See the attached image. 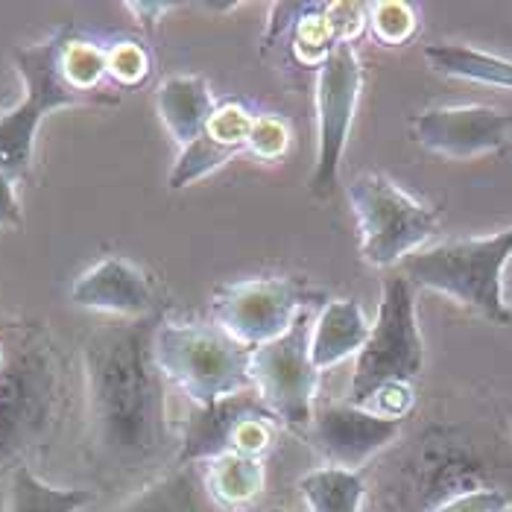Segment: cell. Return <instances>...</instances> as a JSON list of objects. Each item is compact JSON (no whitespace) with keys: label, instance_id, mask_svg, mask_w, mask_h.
<instances>
[{"label":"cell","instance_id":"cell-1","mask_svg":"<svg viewBox=\"0 0 512 512\" xmlns=\"http://www.w3.org/2000/svg\"><path fill=\"white\" fill-rule=\"evenodd\" d=\"M161 314L106 322L82 346L88 442L112 472H135L170 442L164 372L156 360Z\"/></svg>","mask_w":512,"mask_h":512},{"label":"cell","instance_id":"cell-2","mask_svg":"<svg viewBox=\"0 0 512 512\" xmlns=\"http://www.w3.org/2000/svg\"><path fill=\"white\" fill-rule=\"evenodd\" d=\"M510 258L512 229H504L489 237L445 240L419 249L401 261V276L410 278L413 287L419 284L457 299L495 325H512V314L501 296Z\"/></svg>","mask_w":512,"mask_h":512},{"label":"cell","instance_id":"cell-3","mask_svg":"<svg viewBox=\"0 0 512 512\" xmlns=\"http://www.w3.org/2000/svg\"><path fill=\"white\" fill-rule=\"evenodd\" d=\"M156 360L164 378H170L197 407L252 390V349L211 322L161 319Z\"/></svg>","mask_w":512,"mask_h":512},{"label":"cell","instance_id":"cell-4","mask_svg":"<svg viewBox=\"0 0 512 512\" xmlns=\"http://www.w3.org/2000/svg\"><path fill=\"white\" fill-rule=\"evenodd\" d=\"M68 27L56 30L50 39L39 44H24L12 50L15 68L24 79V100L0 115V170L9 173L12 179H21L30 173L33 153H36V135H39L41 120L47 118L56 109H68V106H88L100 100L79 94L77 88H71L62 71H59V50L65 41Z\"/></svg>","mask_w":512,"mask_h":512},{"label":"cell","instance_id":"cell-5","mask_svg":"<svg viewBox=\"0 0 512 512\" xmlns=\"http://www.w3.org/2000/svg\"><path fill=\"white\" fill-rule=\"evenodd\" d=\"M425 363V340L416 319V290L401 273L384 278V293L369 337L360 349L349 387V404L363 407L387 384H410Z\"/></svg>","mask_w":512,"mask_h":512},{"label":"cell","instance_id":"cell-6","mask_svg":"<svg viewBox=\"0 0 512 512\" xmlns=\"http://www.w3.org/2000/svg\"><path fill=\"white\" fill-rule=\"evenodd\" d=\"M346 194L360 223V255L369 267H395L436 235L439 211L384 173H360Z\"/></svg>","mask_w":512,"mask_h":512},{"label":"cell","instance_id":"cell-7","mask_svg":"<svg viewBox=\"0 0 512 512\" xmlns=\"http://www.w3.org/2000/svg\"><path fill=\"white\" fill-rule=\"evenodd\" d=\"M0 369V472L18 466L15 460L39 445L56 413L59 375L53 355L39 340L3 346Z\"/></svg>","mask_w":512,"mask_h":512},{"label":"cell","instance_id":"cell-8","mask_svg":"<svg viewBox=\"0 0 512 512\" xmlns=\"http://www.w3.org/2000/svg\"><path fill=\"white\" fill-rule=\"evenodd\" d=\"M314 316L302 311L296 322L264 346L252 349V387L267 401L281 425L308 434L319 395V369L311 360Z\"/></svg>","mask_w":512,"mask_h":512},{"label":"cell","instance_id":"cell-9","mask_svg":"<svg viewBox=\"0 0 512 512\" xmlns=\"http://www.w3.org/2000/svg\"><path fill=\"white\" fill-rule=\"evenodd\" d=\"M363 88V68L355 44H337L316 71V164L308 191L328 199L340 185V164Z\"/></svg>","mask_w":512,"mask_h":512},{"label":"cell","instance_id":"cell-10","mask_svg":"<svg viewBox=\"0 0 512 512\" xmlns=\"http://www.w3.org/2000/svg\"><path fill=\"white\" fill-rule=\"evenodd\" d=\"M319 293L296 278H246L217 290L211 308L223 331L249 349L281 337L302 311H311Z\"/></svg>","mask_w":512,"mask_h":512},{"label":"cell","instance_id":"cell-11","mask_svg":"<svg viewBox=\"0 0 512 512\" xmlns=\"http://www.w3.org/2000/svg\"><path fill=\"white\" fill-rule=\"evenodd\" d=\"M401 434V422L378 416L349 401H316L308 439L328 460V466L360 472L378 451Z\"/></svg>","mask_w":512,"mask_h":512},{"label":"cell","instance_id":"cell-12","mask_svg":"<svg viewBox=\"0 0 512 512\" xmlns=\"http://www.w3.org/2000/svg\"><path fill=\"white\" fill-rule=\"evenodd\" d=\"M416 144L445 158H474L507 147L512 115L492 106H439L410 120Z\"/></svg>","mask_w":512,"mask_h":512},{"label":"cell","instance_id":"cell-13","mask_svg":"<svg viewBox=\"0 0 512 512\" xmlns=\"http://www.w3.org/2000/svg\"><path fill=\"white\" fill-rule=\"evenodd\" d=\"M71 302L85 311H100L123 319H144L153 316L156 308L150 278L118 255L103 258L100 264L85 270L71 287Z\"/></svg>","mask_w":512,"mask_h":512},{"label":"cell","instance_id":"cell-14","mask_svg":"<svg viewBox=\"0 0 512 512\" xmlns=\"http://www.w3.org/2000/svg\"><path fill=\"white\" fill-rule=\"evenodd\" d=\"M255 416H273L276 419V413L267 407V401L258 395L255 387L243 390V393L226 395L214 404L197 407V413L185 422V436H182L176 463L191 466V463H208L220 454H229L237 428Z\"/></svg>","mask_w":512,"mask_h":512},{"label":"cell","instance_id":"cell-15","mask_svg":"<svg viewBox=\"0 0 512 512\" xmlns=\"http://www.w3.org/2000/svg\"><path fill=\"white\" fill-rule=\"evenodd\" d=\"M158 118L179 147H188L205 132L217 103L211 85L197 74H173L156 91Z\"/></svg>","mask_w":512,"mask_h":512},{"label":"cell","instance_id":"cell-16","mask_svg":"<svg viewBox=\"0 0 512 512\" xmlns=\"http://www.w3.org/2000/svg\"><path fill=\"white\" fill-rule=\"evenodd\" d=\"M369 322L355 299H331L322 305L311 328V360L314 366L331 369L352 355H360L366 337H369Z\"/></svg>","mask_w":512,"mask_h":512},{"label":"cell","instance_id":"cell-17","mask_svg":"<svg viewBox=\"0 0 512 512\" xmlns=\"http://www.w3.org/2000/svg\"><path fill=\"white\" fill-rule=\"evenodd\" d=\"M115 512H226L208 492L202 463L176 466L173 472L129 495Z\"/></svg>","mask_w":512,"mask_h":512},{"label":"cell","instance_id":"cell-18","mask_svg":"<svg viewBox=\"0 0 512 512\" xmlns=\"http://www.w3.org/2000/svg\"><path fill=\"white\" fill-rule=\"evenodd\" d=\"M425 59L442 77L512 88V59L507 56L486 53V50H477L469 44H428Z\"/></svg>","mask_w":512,"mask_h":512},{"label":"cell","instance_id":"cell-19","mask_svg":"<svg viewBox=\"0 0 512 512\" xmlns=\"http://www.w3.org/2000/svg\"><path fill=\"white\" fill-rule=\"evenodd\" d=\"M205 469V483L214 501L226 507H243L249 504L267 480V469L261 457H246V454H220L208 463Z\"/></svg>","mask_w":512,"mask_h":512},{"label":"cell","instance_id":"cell-20","mask_svg":"<svg viewBox=\"0 0 512 512\" xmlns=\"http://www.w3.org/2000/svg\"><path fill=\"white\" fill-rule=\"evenodd\" d=\"M299 495L311 512H360L366 498L363 474L340 466H322L299 477Z\"/></svg>","mask_w":512,"mask_h":512},{"label":"cell","instance_id":"cell-21","mask_svg":"<svg viewBox=\"0 0 512 512\" xmlns=\"http://www.w3.org/2000/svg\"><path fill=\"white\" fill-rule=\"evenodd\" d=\"M94 501L91 489H59L39 480L27 466L9 472L6 512H82Z\"/></svg>","mask_w":512,"mask_h":512},{"label":"cell","instance_id":"cell-22","mask_svg":"<svg viewBox=\"0 0 512 512\" xmlns=\"http://www.w3.org/2000/svg\"><path fill=\"white\" fill-rule=\"evenodd\" d=\"M59 71L71 88H77L79 94H88L94 100H100L103 106H118V94H106L100 91V82L109 77L106 74V47H100L97 41L82 39L71 27L65 33L62 50H59Z\"/></svg>","mask_w":512,"mask_h":512},{"label":"cell","instance_id":"cell-23","mask_svg":"<svg viewBox=\"0 0 512 512\" xmlns=\"http://www.w3.org/2000/svg\"><path fill=\"white\" fill-rule=\"evenodd\" d=\"M290 39V53L302 68H322V62L334 53L340 44L331 24H328V3H305L299 21L287 33Z\"/></svg>","mask_w":512,"mask_h":512},{"label":"cell","instance_id":"cell-24","mask_svg":"<svg viewBox=\"0 0 512 512\" xmlns=\"http://www.w3.org/2000/svg\"><path fill=\"white\" fill-rule=\"evenodd\" d=\"M240 150L232 147H223L220 141H214L208 132H202L197 141H191L188 147H182V153L176 158L173 170H170V188L173 191H182L188 185H194L199 179L211 176L214 170H220L226 161H232Z\"/></svg>","mask_w":512,"mask_h":512},{"label":"cell","instance_id":"cell-25","mask_svg":"<svg viewBox=\"0 0 512 512\" xmlns=\"http://www.w3.org/2000/svg\"><path fill=\"white\" fill-rule=\"evenodd\" d=\"M366 27L381 44L401 47L416 36L419 18H416V9L404 0H381V3L366 6Z\"/></svg>","mask_w":512,"mask_h":512},{"label":"cell","instance_id":"cell-26","mask_svg":"<svg viewBox=\"0 0 512 512\" xmlns=\"http://www.w3.org/2000/svg\"><path fill=\"white\" fill-rule=\"evenodd\" d=\"M106 74L120 88H138L153 74V56L147 44L132 39L115 41L106 47Z\"/></svg>","mask_w":512,"mask_h":512},{"label":"cell","instance_id":"cell-27","mask_svg":"<svg viewBox=\"0 0 512 512\" xmlns=\"http://www.w3.org/2000/svg\"><path fill=\"white\" fill-rule=\"evenodd\" d=\"M252 123H255V115H252L243 103H237V100H223V103H217L214 115L208 118L205 132H208L214 141H220L223 147H232V150H240V153H243L246 144H249Z\"/></svg>","mask_w":512,"mask_h":512},{"label":"cell","instance_id":"cell-28","mask_svg":"<svg viewBox=\"0 0 512 512\" xmlns=\"http://www.w3.org/2000/svg\"><path fill=\"white\" fill-rule=\"evenodd\" d=\"M290 141H293V129L287 120L278 115H255L246 150H252L261 161H278L290 150Z\"/></svg>","mask_w":512,"mask_h":512},{"label":"cell","instance_id":"cell-29","mask_svg":"<svg viewBox=\"0 0 512 512\" xmlns=\"http://www.w3.org/2000/svg\"><path fill=\"white\" fill-rule=\"evenodd\" d=\"M510 507L512 501L507 492L480 486V489H463L457 495H448L431 512H510Z\"/></svg>","mask_w":512,"mask_h":512},{"label":"cell","instance_id":"cell-30","mask_svg":"<svg viewBox=\"0 0 512 512\" xmlns=\"http://www.w3.org/2000/svg\"><path fill=\"white\" fill-rule=\"evenodd\" d=\"M366 410L387 416V419H404L413 410V387L410 384H387L378 393L369 395V401L363 404Z\"/></svg>","mask_w":512,"mask_h":512},{"label":"cell","instance_id":"cell-31","mask_svg":"<svg viewBox=\"0 0 512 512\" xmlns=\"http://www.w3.org/2000/svg\"><path fill=\"white\" fill-rule=\"evenodd\" d=\"M328 24L340 44H355L366 27V3H328Z\"/></svg>","mask_w":512,"mask_h":512},{"label":"cell","instance_id":"cell-32","mask_svg":"<svg viewBox=\"0 0 512 512\" xmlns=\"http://www.w3.org/2000/svg\"><path fill=\"white\" fill-rule=\"evenodd\" d=\"M24 214L15 194V179L0 170V229H21Z\"/></svg>","mask_w":512,"mask_h":512},{"label":"cell","instance_id":"cell-33","mask_svg":"<svg viewBox=\"0 0 512 512\" xmlns=\"http://www.w3.org/2000/svg\"><path fill=\"white\" fill-rule=\"evenodd\" d=\"M126 9L144 24V30H150L153 33V27H156V21L164 15V12H170L173 6L170 3H126Z\"/></svg>","mask_w":512,"mask_h":512},{"label":"cell","instance_id":"cell-34","mask_svg":"<svg viewBox=\"0 0 512 512\" xmlns=\"http://www.w3.org/2000/svg\"><path fill=\"white\" fill-rule=\"evenodd\" d=\"M501 296H504V305H507V311L512 314V258L510 264H507V270H504V284H501Z\"/></svg>","mask_w":512,"mask_h":512},{"label":"cell","instance_id":"cell-35","mask_svg":"<svg viewBox=\"0 0 512 512\" xmlns=\"http://www.w3.org/2000/svg\"><path fill=\"white\" fill-rule=\"evenodd\" d=\"M3 360H6V349H3V343H0V369H3Z\"/></svg>","mask_w":512,"mask_h":512},{"label":"cell","instance_id":"cell-36","mask_svg":"<svg viewBox=\"0 0 512 512\" xmlns=\"http://www.w3.org/2000/svg\"><path fill=\"white\" fill-rule=\"evenodd\" d=\"M270 512H284V510H270Z\"/></svg>","mask_w":512,"mask_h":512}]
</instances>
